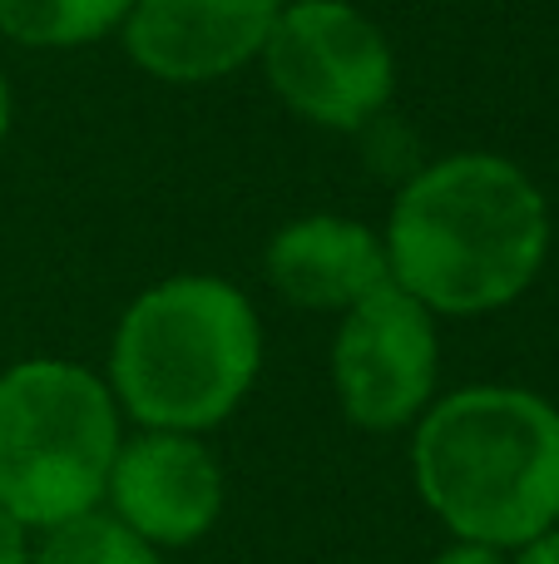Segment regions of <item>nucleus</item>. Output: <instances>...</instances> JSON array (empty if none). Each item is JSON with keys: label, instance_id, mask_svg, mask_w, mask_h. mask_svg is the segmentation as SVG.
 I'll return each instance as SVG.
<instances>
[{"label": "nucleus", "instance_id": "7ed1b4c3", "mask_svg": "<svg viewBox=\"0 0 559 564\" xmlns=\"http://www.w3.org/2000/svg\"><path fill=\"white\" fill-rule=\"evenodd\" d=\"M263 367L257 312L228 278H164L124 307L109 347V391L144 431L228 421Z\"/></svg>", "mask_w": 559, "mask_h": 564}, {"label": "nucleus", "instance_id": "9b49d317", "mask_svg": "<svg viewBox=\"0 0 559 564\" xmlns=\"http://www.w3.org/2000/svg\"><path fill=\"white\" fill-rule=\"evenodd\" d=\"M30 564H158V550L144 545L109 510H85L40 530V540L30 545Z\"/></svg>", "mask_w": 559, "mask_h": 564}, {"label": "nucleus", "instance_id": "f8f14e48", "mask_svg": "<svg viewBox=\"0 0 559 564\" xmlns=\"http://www.w3.org/2000/svg\"><path fill=\"white\" fill-rule=\"evenodd\" d=\"M0 564H30V530L0 506Z\"/></svg>", "mask_w": 559, "mask_h": 564}, {"label": "nucleus", "instance_id": "6e6552de", "mask_svg": "<svg viewBox=\"0 0 559 564\" xmlns=\"http://www.w3.org/2000/svg\"><path fill=\"white\" fill-rule=\"evenodd\" d=\"M283 0H134L124 50L164 85H213L263 55Z\"/></svg>", "mask_w": 559, "mask_h": 564}, {"label": "nucleus", "instance_id": "ddd939ff", "mask_svg": "<svg viewBox=\"0 0 559 564\" xmlns=\"http://www.w3.org/2000/svg\"><path fill=\"white\" fill-rule=\"evenodd\" d=\"M431 564H511L505 550H491V545H471V540H456L451 550H441Z\"/></svg>", "mask_w": 559, "mask_h": 564}, {"label": "nucleus", "instance_id": "f257e3e1", "mask_svg": "<svg viewBox=\"0 0 559 564\" xmlns=\"http://www.w3.org/2000/svg\"><path fill=\"white\" fill-rule=\"evenodd\" d=\"M550 204L515 159L465 149L426 164L386 218L392 282L436 317L511 307L550 258Z\"/></svg>", "mask_w": 559, "mask_h": 564}, {"label": "nucleus", "instance_id": "0eeeda50", "mask_svg": "<svg viewBox=\"0 0 559 564\" xmlns=\"http://www.w3.org/2000/svg\"><path fill=\"white\" fill-rule=\"evenodd\" d=\"M105 500L144 545H194L223 516V470L188 431H139L119 441Z\"/></svg>", "mask_w": 559, "mask_h": 564}, {"label": "nucleus", "instance_id": "39448f33", "mask_svg": "<svg viewBox=\"0 0 559 564\" xmlns=\"http://www.w3.org/2000/svg\"><path fill=\"white\" fill-rule=\"evenodd\" d=\"M263 75L297 119L362 129L396 89V55L382 25L347 0H293L277 10L263 45Z\"/></svg>", "mask_w": 559, "mask_h": 564}, {"label": "nucleus", "instance_id": "1a4fd4ad", "mask_svg": "<svg viewBox=\"0 0 559 564\" xmlns=\"http://www.w3.org/2000/svg\"><path fill=\"white\" fill-rule=\"evenodd\" d=\"M267 282L307 312H347L392 282L382 234L357 218L313 214L267 243Z\"/></svg>", "mask_w": 559, "mask_h": 564}, {"label": "nucleus", "instance_id": "4468645a", "mask_svg": "<svg viewBox=\"0 0 559 564\" xmlns=\"http://www.w3.org/2000/svg\"><path fill=\"white\" fill-rule=\"evenodd\" d=\"M511 564H559V525L525 540L520 550H511Z\"/></svg>", "mask_w": 559, "mask_h": 564}, {"label": "nucleus", "instance_id": "20e7f679", "mask_svg": "<svg viewBox=\"0 0 559 564\" xmlns=\"http://www.w3.org/2000/svg\"><path fill=\"white\" fill-rule=\"evenodd\" d=\"M109 381L59 357L0 371V506L30 530L99 510L119 456Z\"/></svg>", "mask_w": 559, "mask_h": 564}, {"label": "nucleus", "instance_id": "f03ea898", "mask_svg": "<svg viewBox=\"0 0 559 564\" xmlns=\"http://www.w3.org/2000/svg\"><path fill=\"white\" fill-rule=\"evenodd\" d=\"M412 476L456 540L520 550L559 525V406L525 387H461L416 421Z\"/></svg>", "mask_w": 559, "mask_h": 564}, {"label": "nucleus", "instance_id": "423d86ee", "mask_svg": "<svg viewBox=\"0 0 559 564\" xmlns=\"http://www.w3.org/2000/svg\"><path fill=\"white\" fill-rule=\"evenodd\" d=\"M441 337L436 312L386 282L342 312L332 341V387L342 416L362 431H402L436 401Z\"/></svg>", "mask_w": 559, "mask_h": 564}, {"label": "nucleus", "instance_id": "9d476101", "mask_svg": "<svg viewBox=\"0 0 559 564\" xmlns=\"http://www.w3.org/2000/svg\"><path fill=\"white\" fill-rule=\"evenodd\" d=\"M134 0H0V35L25 50H79L114 35Z\"/></svg>", "mask_w": 559, "mask_h": 564}, {"label": "nucleus", "instance_id": "2eb2a0df", "mask_svg": "<svg viewBox=\"0 0 559 564\" xmlns=\"http://www.w3.org/2000/svg\"><path fill=\"white\" fill-rule=\"evenodd\" d=\"M10 134V85H6V69H0V144Z\"/></svg>", "mask_w": 559, "mask_h": 564}]
</instances>
